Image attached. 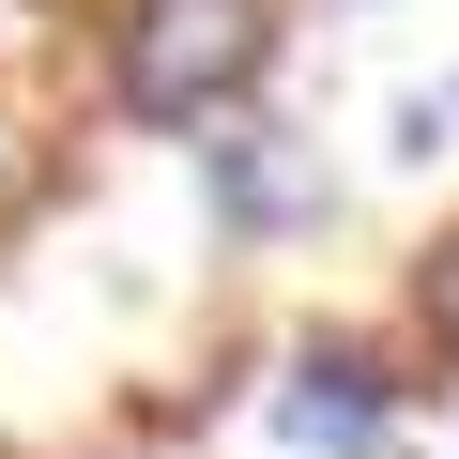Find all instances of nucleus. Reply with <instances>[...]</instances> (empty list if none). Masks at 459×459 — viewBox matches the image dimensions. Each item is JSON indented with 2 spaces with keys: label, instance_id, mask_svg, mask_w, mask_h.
<instances>
[{
  "label": "nucleus",
  "instance_id": "nucleus-1",
  "mask_svg": "<svg viewBox=\"0 0 459 459\" xmlns=\"http://www.w3.org/2000/svg\"><path fill=\"white\" fill-rule=\"evenodd\" d=\"M276 62V0H138L123 16V108L138 123H214Z\"/></svg>",
  "mask_w": 459,
  "mask_h": 459
},
{
  "label": "nucleus",
  "instance_id": "nucleus-2",
  "mask_svg": "<svg viewBox=\"0 0 459 459\" xmlns=\"http://www.w3.org/2000/svg\"><path fill=\"white\" fill-rule=\"evenodd\" d=\"M214 214H230V230L322 214V153H307V138H214Z\"/></svg>",
  "mask_w": 459,
  "mask_h": 459
},
{
  "label": "nucleus",
  "instance_id": "nucleus-3",
  "mask_svg": "<svg viewBox=\"0 0 459 459\" xmlns=\"http://www.w3.org/2000/svg\"><path fill=\"white\" fill-rule=\"evenodd\" d=\"M276 429H291L307 459H368V444H383V368H368V352H322V368L276 398Z\"/></svg>",
  "mask_w": 459,
  "mask_h": 459
},
{
  "label": "nucleus",
  "instance_id": "nucleus-4",
  "mask_svg": "<svg viewBox=\"0 0 459 459\" xmlns=\"http://www.w3.org/2000/svg\"><path fill=\"white\" fill-rule=\"evenodd\" d=\"M413 322H429V352L459 368V246H429V276H413Z\"/></svg>",
  "mask_w": 459,
  "mask_h": 459
},
{
  "label": "nucleus",
  "instance_id": "nucleus-5",
  "mask_svg": "<svg viewBox=\"0 0 459 459\" xmlns=\"http://www.w3.org/2000/svg\"><path fill=\"white\" fill-rule=\"evenodd\" d=\"M398 138H413V153H444V138H459V77H444V92H413V108H398Z\"/></svg>",
  "mask_w": 459,
  "mask_h": 459
}]
</instances>
